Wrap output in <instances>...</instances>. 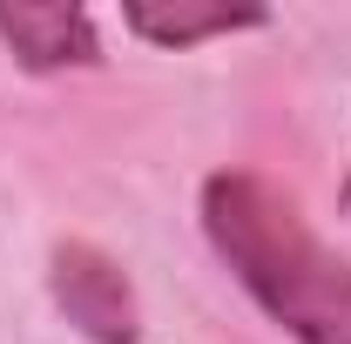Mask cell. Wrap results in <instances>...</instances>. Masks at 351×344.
Returning a JSON list of instances; mask_svg holds the SVG:
<instances>
[{"instance_id":"5","label":"cell","mask_w":351,"mask_h":344,"mask_svg":"<svg viewBox=\"0 0 351 344\" xmlns=\"http://www.w3.org/2000/svg\"><path fill=\"white\" fill-rule=\"evenodd\" d=\"M345 216H351V182H345Z\"/></svg>"},{"instance_id":"1","label":"cell","mask_w":351,"mask_h":344,"mask_svg":"<svg viewBox=\"0 0 351 344\" xmlns=\"http://www.w3.org/2000/svg\"><path fill=\"white\" fill-rule=\"evenodd\" d=\"M203 230L243 291L304 344H351V263L304 230L298 203L263 175H210Z\"/></svg>"},{"instance_id":"2","label":"cell","mask_w":351,"mask_h":344,"mask_svg":"<svg viewBox=\"0 0 351 344\" xmlns=\"http://www.w3.org/2000/svg\"><path fill=\"white\" fill-rule=\"evenodd\" d=\"M54 297L68 310V324H82L88 338H101V344H135L142 338L129 277H122V263L101 257L95 243H61L54 250Z\"/></svg>"},{"instance_id":"3","label":"cell","mask_w":351,"mask_h":344,"mask_svg":"<svg viewBox=\"0 0 351 344\" xmlns=\"http://www.w3.org/2000/svg\"><path fill=\"white\" fill-rule=\"evenodd\" d=\"M0 41L14 47L21 68H88L101 61V41L88 27L82 7H61V0H0Z\"/></svg>"},{"instance_id":"4","label":"cell","mask_w":351,"mask_h":344,"mask_svg":"<svg viewBox=\"0 0 351 344\" xmlns=\"http://www.w3.org/2000/svg\"><path fill=\"white\" fill-rule=\"evenodd\" d=\"M122 21L156 47H196L210 34H230V27H257L263 7H230V0H129Z\"/></svg>"}]
</instances>
